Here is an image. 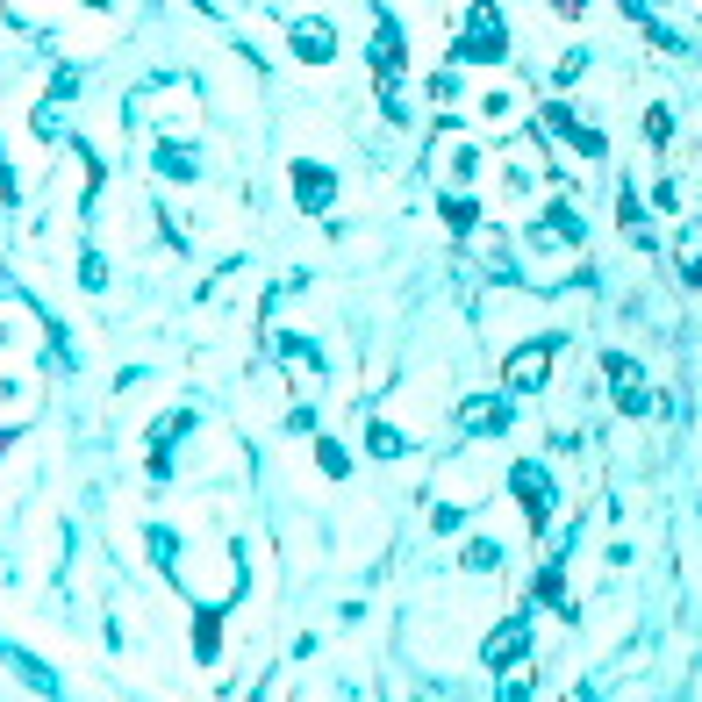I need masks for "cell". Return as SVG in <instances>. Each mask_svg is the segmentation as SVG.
I'll return each instance as SVG.
<instances>
[{"label":"cell","instance_id":"1","mask_svg":"<svg viewBox=\"0 0 702 702\" xmlns=\"http://www.w3.org/2000/svg\"><path fill=\"white\" fill-rule=\"evenodd\" d=\"M552 359H559V344H552V337L509 344V359H502V380H509V394H531V387H545V380H552Z\"/></svg>","mask_w":702,"mask_h":702},{"label":"cell","instance_id":"2","mask_svg":"<svg viewBox=\"0 0 702 702\" xmlns=\"http://www.w3.org/2000/svg\"><path fill=\"white\" fill-rule=\"evenodd\" d=\"M0 409H8V416L36 409V366L29 359H0Z\"/></svg>","mask_w":702,"mask_h":702},{"label":"cell","instance_id":"3","mask_svg":"<svg viewBox=\"0 0 702 702\" xmlns=\"http://www.w3.org/2000/svg\"><path fill=\"white\" fill-rule=\"evenodd\" d=\"M36 337H43V323L29 309H8V301H0V359H29Z\"/></svg>","mask_w":702,"mask_h":702},{"label":"cell","instance_id":"4","mask_svg":"<svg viewBox=\"0 0 702 702\" xmlns=\"http://www.w3.org/2000/svg\"><path fill=\"white\" fill-rule=\"evenodd\" d=\"M287 36H294V58H309V65H330V58H337V29H330V22H309V15H301V22H287Z\"/></svg>","mask_w":702,"mask_h":702},{"label":"cell","instance_id":"5","mask_svg":"<svg viewBox=\"0 0 702 702\" xmlns=\"http://www.w3.org/2000/svg\"><path fill=\"white\" fill-rule=\"evenodd\" d=\"M509 423H516V416H509L502 394H480V402L459 409V430H466V437H495V430H509Z\"/></svg>","mask_w":702,"mask_h":702},{"label":"cell","instance_id":"6","mask_svg":"<svg viewBox=\"0 0 702 702\" xmlns=\"http://www.w3.org/2000/svg\"><path fill=\"white\" fill-rule=\"evenodd\" d=\"M509 43H502V22H495V8H473V36L459 43L452 58H502Z\"/></svg>","mask_w":702,"mask_h":702},{"label":"cell","instance_id":"7","mask_svg":"<svg viewBox=\"0 0 702 702\" xmlns=\"http://www.w3.org/2000/svg\"><path fill=\"white\" fill-rule=\"evenodd\" d=\"M509 488L523 495V509H531V523L552 516V488H545V466H509Z\"/></svg>","mask_w":702,"mask_h":702},{"label":"cell","instance_id":"8","mask_svg":"<svg viewBox=\"0 0 702 702\" xmlns=\"http://www.w3.org/2000/svg\"><path fill=\"white\" fill-rule=\"evenodd\" d=\"M488 660H495L502 674H509L516 660H531V624H523V617H509V624H502V631L488 638Z\"/></svg>","mask_w":702,"mask_h":702},{"label":"cell","instance_id":"9","mask_svg":"<svg viewBox=\"0 0 702 702\" xmlns=\"http://www.w3.org/2000/svg\"><path fill=\"white\" fill-rule=\"evenodd\" d=\"M330 194H337V180H330L323 165H294V201H301V208H316V215H323Z\"/></svg>","mask_w":702,"mask_h":702},{"label":"cell","instance_id":"10","mask_svg":"<svg viewBox=\"0 0 702 702\" xmlns=\"http://www.w3.org/2000/svg\"><path fill=\"white\" fill-rule=\"evenodd\" d=\"M0 660H8V667H15V674H22V681H29L36 695H58V674H51V667H43V660H29V652H22V645H8V638H0Z\"/></svg>","mask_w":702,"mask_h":702},{"label":"cell","instance_id":"11","mask_svg":"<svg viewBox=\"0 0 702 702\" xmlns=\"http://www.w3.org/2000/svg\"><path fill=\"white\" fill-rule=\"evenodd\" d=\"M609 380H617V402H624V409H645V380H638V359H609Z\"/></svg>","mask_w":702,"mask_h":702},{"label":"cell","instance_id":"12","mask_svg":"<svg viewBox=\"0 0 702 702\" xmlns=\"http://www.w3.org/2000/svg\"><path fill=\"white\" fill-rule=\"evenodd\" d=\"M509 115H523V94H516V86H488V101H480V122H509Z\"/></svg>","mask_w":702,"mask_h":702},{"label":"cell","instance_id":"13","mask_svg":"<svg viewBox=\"0 0 702 702\" xmlns=\"http://www.w3.org/2000/svg\"><path fill=\"white\" fill-rule=\"evenodd\" d=\"M158 172H172V180H194V151H180V144H158Z\"/></svg>","mask_w":702,"mask_h":702},{"label":"cell","instance_id":"14","mask_svg":"<svg viewBox=\"0 0 702 702\" xmlns=\"http://www.w3.org/2000/svg\"><path fill=\"white\" fill-rule=\"evenodd\" d=\"M531 695V660H516V674H502V702H523Z\"/></svg>","mask_w":702,"mask_h":702},{"label":"cell","instance_id":"15","mask_svg":"<svg viewBox=\"0 0 702 702\" xmlns=\"http://www.w3.org/2000/svg\"><path fill=\"white\" fill-rule=\"evenodd\" d=\"M316 459H323V473H337V480L351 473V459H344V445H337V437H323V445H316Z\"/></svg>","mask_w":702,"mask_h":702},{"label":"cell","instance_id":"16","mask_svg":"<svg viewBox=\"0 0 702 702\" xmlns=\"http://www.w3.org/2000/svg\"><path fill=\"white\" fill-rule=\"evenodd\" d=\"M402 445H409V437L394 430V423H373V452H380V459H394V452H402Z\"/></svg>","mask_w":702,"mask_h":702},{"label":"cell","instance_id":"17","mask_svg":"<svg viewBox=\"0 0 702 702\" xmlns=\"http://www.w3.org/2000/svg\"><path fill=\"white\" fill-rule=\"evenodd\" d=\"M538 595H545V602H552V609H566V574H559V566H552V574H545V581H538Z\"/></svg>","mask_w":702,"mask_h":702}]
</instances>
